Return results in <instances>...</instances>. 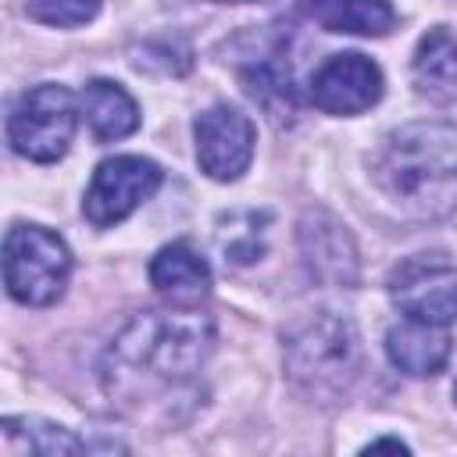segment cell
Segmentation results:
<instances>
[{
	"instance_id": "cell-11",
	"label": "cell",
	"mask_w": 457,
	"mask_h": 457,
	"mask_svg": "<svg viewBox=\"0 0 457 457\" xmlns=\"http://www.w3.org/2000/svg\"><path fill=\"white\" fill-rule=\"evenodd\" d=\"M386 353L407 375H436L450 361V332L446 325L403 318L386 332Z\"/></svg>"
},
{
	"instance_id": "cell-14",
	"label": "cell",
	"mask_w": 457,
	"mask_h": 457,
	"mask_svg": "<svg viewBox=\"0 0 457 457\" xmlns=\"http://www.w3.org/2000/svg\"><path fill=\"white\" fill-rule=\"evenodd\" d=\"M307 18L325 32L350 36H386L396 25V11L389 0H300Z\"/></svg>"
},
{
	"instance_id": "cell-4",
	"label": "cell",
	"mask_w": 457,
	"mask_h": 457,
	"mask_svg": "<svg viewBox=\"0 0 457 457\" xmlns=\"http://www.w3.org/2000/svg\"><path fill=\"white\" fill-rule=\"evenodd\" d=\"M71 271L64 239L43 225H11L4 236V282L7 293L25 307L54 303Z\"/></svg>"
},
{
	"instance_id": "cell-19",
	"label": "cell",
	"mask_w": 457,
	"mask_h": 457,
	"mask_svg": "<svg viewBox=\"0 0 457 457\" xmlns=\"http://www.w3.org/2000/svg\"><path fill=\"white\" fill-rule=\"evenodd\" d=\"M218 246L225 250V261L236 264H250L261 257L264 250V228H257V214L250 211V225H236V218H228L225 228H218Z\"/></svg>"
},
{
	"instance_id": "cell-15",
	"label": "cell",
	"mask_w": 457,
	"mask_h": 457,
	"mask_svg": "<svg viewBox=\"0 0 457 457\" xmlns=\"http://www.w3.org/2000/svg\"><path fill=\"white\" fill-rule=\"evenodd\" d=\"M82 111H86V121L93 129L96 139H125L129 132L139 129V107L136 100L118 86V82H107V79H93L86 89H82Z\"/></svg>"
},
{
	"instance_id": "cell-1",
	"label": "cell",
	"mask_w": 457,
	"mask_h": 457,
	"mask_svg": "<svg viewBox=\"0 0 457 457\" xmlns=\"http://www.w3.org/2000/svg\"><path fill=\"white\" fill-rule=\"evenodd\" d=\"M214 350V321L204 311L136 314L107 346L100 378L118 400H143L186 386Z\"/></svg>"
},
{
	"instance_id": "cell-16",
	"label": "cell",
	"mask_w": 457,
	"mask_h": 457,
	"mask_svg": "<svg viewBox=\"0 0 457 457\" xmlns=\"http://www.w3.org/2000/svg\"><path fill=\"white\" fill-rule=\"evenodd\" d=\"M243 86H246V93H250L275 121L296 114V89H293L289 68H282V64H275V61L250 64V68H243Z\"/></svg>"
},
{
	"instance_id": "cell-18",
	"label": "cell",
	"mask_w": 457,
	"mask_h": 457,
	"mask_svg": "<svg viewBox=\"0 0 457 457\" xmlns=\"http://www.w3.org/2000/svg\"><path fill=\"white\" fill-rule=\"evenodd\" d=\"M25 11H29V18H36L43 25L75 29V25H86L96 18L100 0H29Z\"/></svg>"
},
{
	"instance_id": "cell-12",
	"label": "cell",
	"mask_w": 457,
	"mask_h": 457,
	"mask_svg": "<svg viewBox=\"0 0 457 457\" xmlns=\"http://www.w3.org/2000/svg\"><path fill=\"white\" fill-rule=\"evenodd\" d=\"M411 79H414V89L432 104L457 100V36L450 29L436 25L418 39Z\"/></svg>"
},
{
	"instance_id": "cell-9",
	"label": "cell",
	"mask_w": 457,
	"mask_h": 457,
	"mask_svg": "<svg viewBox=\"0 0 457 457\" xmlns=\"http://www.w3.org/2000/svg\"><path fill=\"white\" fill-rule=\"evenodd\" d=\"M382 96V68L364 54H336L311 75V100L325 114H361Z\"/></svg>"
},
{
	"instance_id": "cell-3",
	"label": "cell",
	"mask_w": 457,
	"mask_h": 457,
	"mask_svg": "<svg viewBox=\"0 0 457 457\" xmlns=\"http://www.w3.org/2000/svg\"><path fill=\"white\" fill-rule=\"evenodd\" d=\"M357 371L361 339L346 318L314 311L286 332V375L300 393L314 400H336L350 389Z\"/></svg>"
},
{
	"instance_id": "cell-2",
	"label": "cell",
	"mask_w": 457,
	"mask_h": 457,
	"mask_svg": "<svg viewBox=\"0 0 457 457\" xmlns=\"http://www.w3.org/2000/svg\"><path fill=\"white\" fill-rule=\"evenodd\" d=\"M378 193L414 221H439L457 211V125L411 121L393 129L371 157Z\"/></svg>"
},
{
	"instance_id": "cell-7",
	"label": "cell",
	"mask_w": 457,
	"mask_h": 457,
	"mask_svg": "<svg viewBox=\"0 0 457 457\" xmlns=\"http://www.w3.org/2000/svg\"><path fill=\"white\" fill-rule=\"evenodd\" d=\"M157 186H161V168L150 157H132V154L107 157L96 164L89 179L82 211L96 228H107L125 221L139 204H146L157 193Z\"/></svg>"
},
{
	"instance_id": "cell-5",
	"label": "cell",
	"mask_w": 457,
	"mask_h": 457,
	"mask_svg": "<svg viewBox=\"0 0 457 457\" xmlns=\"http://www.w3.org/2000/svg\"><path fill=\"white\" fill-rule=\"evenodd\" d=\"M75 136V100L64 86L43 82L18 96L7 118V143L14 154L50 164L68 154V143Z\"/></svg>"
},
{
	"instance_id": "cell-22",
	"label": "cell",
	"mask_w": 457,
	"mask_h": 457,
	"mask_svg": "<svg viewBox=\"0 0 457 457\" xmlns=\"http://www.w3.org/2000/svg\"><path fill=\"white\" fill-rule=\"evenodd\" d=\"M453 400H457V382H453Z\"/></svg>"
},
{
	"instance_id": "cell-17",
	"label": "cell",
	"mask_w": 457,
	"mask_h": 457,
	"mask_svg": "<svg viewBox=\"0 0 457 457\" xmlns=\"http://www.w3.org/2000/svg\"><path fill=\"white\" fill-rule=\"evenodd\" d=\"M4 439L11 450H29V453H43V457H57V453H79L82 439H75L68 428L50 425V421H36V418H4Z\"/></svg>"
},
{
	"instance_id": "cell-10",
	"label": "cell",
	"mask_w": 457,
	"mask_h": 457,
	"mask_svg": "<svg viewBox=\"0 0 457 457\" xmlns=\"http://www.w3.org/2000/svg\"><path fill=\"white\" fill-rule=\"evenodd\" d=\"M300 253L314 278L325 286H353L357 282V246L350 232L325 211H307L300 218Z\"/></svg>"
},
{
	"instance_id": "cell-13",
	"label": "cell",
	"mask_w": 457,
	"mask_h": 457,
	"mask_svg": "<svg viewBox=\"0 0 457 457\" xmlns=\"http://www.w3.org/2000/svg\"><path fill=\"white\" fill-rule=\"evenodd\" d=\"M150 282L171 303H196L200 296L211 293V268L186 243H171V246H164V250L154 253V261H150Z\"/></svg>"
},
{
	"instance_id": "cell-8",
	"label": "cell",
	"mask_w": 457,
	"mask_h": 457,
	"mask_svg": "<svg viewBox=\"0 0 457 457\" xmlns=\"http://www.w3.org/2000/svg\"><path fill=\"white\" fill-rule=\"evenodd\" d=\"M196 132V161L218 182H232L250 168L253 157V121L228 104H214L193 125Z\"/></svg>"
},
{
	"instance_id": "cell-6",
	"label": "cell",
	"mask_w": 457,
	"mask_h": 457,
	"mask_svg": "<svg viewBox=\"0 0 457 457\" xmlns=\"http://www.w3.org/2000/svg\"><path fill=\"white\" fill-rule=\"evenodd\" d=\"M386 289L393 303L403 311V318L432 325L457 321V264L439 250L411 253L400 264H393Z\"/></svg>"
},
{
	"instance_id": "cell-21",
	"label": "cell",
	"mask_w": 457,
	"mask_h": 457,
	"mask_svg": "<svg viewBox=\"0 0 457 457\" xmlns=\"http://www.w3.org/2000/svg\"><path fill=\"white\" fill-rule=\"evenodd\" d=\"M214 4H246V0H214Z\"/></svg>"
},
{
	"instance_id": "cell-20",
	"label": "cell",
	"mask_w": 457,
	"mask_h": 457,
	"mask_svg": "<svg viewBox=\"0 0 457 457\" xmlns=\"http://www.w3.org/2000/svg\"><path fill=\"white\" fill-rule=\"evenodd\" d=\"M368 450H407L400 439H375V443H368Z\"/></svg>"
}]
</instances>
